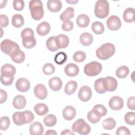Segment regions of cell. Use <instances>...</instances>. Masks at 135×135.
Masks as SVG:
<instances>
[{
    "instance_id": "1",
    "label": "cell",
    "mask_w": 135,
    "mask_h": 135,
    "mask_svg": "<svg viewBox=\"0 0 135 135\" xmlns=\"http://www.w3.org/2000/svg\"><path fill=\"white\" fill-rule=\"evenodd\" d=\"M13 122L17 126H21L32 122L34 119V115L31 111L15 112L12 116Z\"/></svg>"
},
{
    "instance_id": "2",
    "label": "cell",
    "mask_w": 135,
    "mask_h": 135,
    "mask_svg": "<svg viewBox=\"0 0 135 135\" xmlns=\"http://www.w3.org/2000/svg\"><path fill=\"white\" fill-rule=\"evenodd\" d=\"M115 50V46L113 44L106 43L97 50L96 55L99 59L106 60L114 55Z\"/></svg>"
},
{
    "instance_id": "3",
    "label": "cell",
    "mask_w": 135,
    "mask_h": 135,
    "mask_svg": "<svg viewBox=\"0 0 135 135\" xmlns=\"http://www.w3.org/2000/svg\"><path fill=\"white\" fill-rule=\"evenodd\" d=\"M28 6L32 18L36 21H38L43 18L44 10L41 1L32 0L30 1Z\"/></svg>"
},
{
    "instance_id": "4",
    "label": "cell",
    "mask_w": 135,
    "mask_h": 135,
    "mask_svg": "<svg viewBox=\"0 0 135 135\" xmlns=\"http://www.w3.org/2000/svg\"><path fill=\"white\" fill-rule=\"evenodd\" d=\"M94 14L99 18L107 17L109 13V4L107 1L99 0L96 2L94 7Z\"/></svg>"
},
{
    "instance_id": "5",
    "label": "cell",
    "mask_w": 135,
    "mask_h": 135,
    "mask_svg": "<svg viewBox=\"0 0 135 135\" xmlns=\"http://www.w3.org/2000/svg\"><path fill=\"white\" fill-rule=\"evenodd\" d=\"M72 131L81 135H86L90 132L91 127L83 119H79L72 124Z\"/></svg>"
},
{
    "instance_id": "6",
    "label": "cell",
    "mask_w": 135,
    "mask_h": 135,
    "mask_svg": "<svg viewBox=\"0 0 135 135\" xmlns=\"http://www.w3.org/2000/svg\"><path fill=\"white\" fill-rule=\"evenodd\" d=\"M102 69V66L100 63L97 61H92L84 66V72L87 76H94L100 74Z\"/></svg>"
},
{
    "instance_id": "7",
    "label": "cell",
    "mask_w": 135,
    "mask_h": 135,
    "mask_svg": "<svg viewBox=\"0 0 135 135\" xmlns=\"http://www.w3.org/2000/svg\"><path fill=\"white\" fill-rule=\"evenodd\" d=\"M20 49L18 44L8 39L3 40L1 43V51L5 54L11 55L14 52Z\"/></svg>"
},
{
    "instance_id": "8",
    "label": "cell",
    "mask_w": 135,
    "mask_h": 135,
    "mask_svg": "<svg viewBox=\"0 0 135 135\" xmlns=\"http://www.w3.org/2000/svg\"><path fill=\"white\" fill-rule=\"evenodd\" d=\"M108 28L111 31H117L121 26V22L119 17L116 15L110 16L107 21Z\"/></svg>"
},
{
    "instance_id": "9",
    "label": "cell",
    "mask_w": 135,
    "mask_h": 135,
    "mask_svg": "<svg viewBox=\"0 0 135 135\" xmlns=\"http://www.w3.org/2000/svg\"><path fill=\"white\" fill-rule=\"evenodd\" d=\"M92 91L91 88L87 85L81 87L78 92L79 99L82 102L88 101L92 97Z\"/></svg>"
},
{
    "instance_id": "10",
    "label": "cell",
    "mask_w": 135,
    "mask_h": 135,
    "mask_svg": "<svg viewBox=\"0 0 135 135\" xmlns=\"http://www.w3.org/2000/svg\"><path fill=\"white\" fill-rule=\"evenodd\" d=\"M104 88L106 91L113 92L118 86V83L115 78L112 76H107L103 78Z\"/></svg>"
},
{
    "instance_id": "11",
    "label": "cell",
    "mask_w": 135,
    "mask_h": 135,
    "mask_svg": "<svg viewBox=\"0 0 135 135\" xmlns=\"http://www.w3.org/2000/svg\"><path fill=\"white\" fill-rule=\"evenodd\" d=\"M109 106L113 110L118 111L121 110L123 107V99L118 96L112 97L109 101Z\"/></svg>"
},
{
    "instance_id": "12",
    "label": "cell",
    "mask_w": 135,
    "mask_h": 135,
    "mask_svg": "<svg viewBox=\"0 0 135 135\" xmlns=\"http://www.w3.org/2000/svg\"><path fill=\"white\" fill-rule=\"evenodd\" d=\"M34 93L38 99L44 100L47 96V90L44 85L40 83L37 84L34 87Z\"/></svg>"
},
{
    "instance_id": "13",
    "label": "cell",
    "mask_w": 135,
    "mask_h": 135,
    "mask_svg": "<svg viewBox=\"0 0 135 135\" xmlns=\"http://www.w3.org/2000/svg\"><path fill=\"white\" fill-rule=\"evenodd\" d=\"M16 89L21 92H25L28 91L30 88V81L24 78L18 79L15 83Z\"/></svg>"
},
{
    "instance_id": "14",
    "label": "cell",
    "mask_w": 135,
    "mask_h": 135,
    "mask_svg": "<svg viewBox=\"0 0 135 135\" xmlns=\"http://www.w3.org/2000/svg\"><path fill=\"white\" fill-rule=\"evenodd\" d=\"M64 72L67 76L74 77L79 74V68L76 64L70 63L65 66Z\"/></svg>"
},
{
    "instance_id": "15",
    "label": "cell",
    "mask_w": 135,
    "mask_h": 135,
    "mask_svg": "<svg viewBox=\"0 0 135 135\" xmlns=\"http://www.w3.org/2000/svg\"><path fill=\"white\" fill-rule=\"evenodd\" d=\"M76 110L72 106H66L64 108L62 111V115L63 118L68 121L73 119L76 115Z\"/></svg>"
},
{
    "instance_id": "16",
    "label": "cell",
    "mask_w": 135,
    "mask_h": 135,
    "mask_svg": "<svg viewBox=\"0 0 135 135\" xmlns=\"http://www.w3.org/2000/svg\"><path fill=\"white\" fill-rule=\"evenodd\" d=\"M29 131L31 135H42L44 132V127L40 122L36 121L31 124Z\"/></svg>"
},
{
    "instance_id": "17",
    "label": "cell",
    "mask_w": 135,
    "mask_h": 135,
    "mask_svg": "<svg viewBox=\"0 0 135 135\" xmlns=\"http://www.w3.org/2000/svg\"><path fill=\"white\" fill-rule=\"evenodd\" d=\"M55 42L59 49H64L68 46L69 38L65 34H59L55 36Z\"/></svg>"
},
{
    "instance_id": "18",
    "label": "cell",
    "mask_w": 135,
    "mask_h": 135,
    "mask_svg": "<svg viewBox=\"0 0 135 135\" xmlns=\"http://www.w3.org/2000/svg\"><path fill=\"white\" fill-rule=\"evenodd\" d=\"M36 30V32L39 35L45 36L50 32L51 26L48 22H43L37 26Z\"/></svg>"
},
{
    "instance_id": "19",
    "label": "cell",
    "mask_w": 135,
    "mask_h": 135,
    "mask_svg": "<svg viewBox=\"0 0 135 135\" xmlns=\"http://www.w3.org/2000/svg\"><path fill=\"white\" fill-rule=\"evenodd\" d=\"M26 104V98L22 95H16L13 100V105L17 109H23Z\"/></svg>"
},
{
    "instance_id": "20",
    "label": "cell",
    "mask_w": 135,
    "mask_h": 135,
    "mask_svg": "<svg viewBox=\"0 0 135 135\" xmlns=\"http://www.w3.org/2000/svg\"><path fill=\"white\" fill-rule=\"evenodd\" d=\"M62 4L59 0H49L47 2V7L48 9L52 12H57L62 8Z\"/></svg>"
},
{
    "instance_id": "21",
    "label": "cell",
    "mask_w": 135,
    "mask_h": 135,
    "mask_svg": "<svg viewBox=\"0 0 135 135\" xmlns=\"http://www.w3.org/2000/svg\"><path fill=\"white\" fill-rule=\"evenodd\" d=\"M49 85L51 89L54 91L60 90L62 86V81L58 77H53L49 81Z\"/></svg>"
},
{
    "instance_id": "22",
    "label": "cell",
    "mask_w": 135,
    "mask_h": 135,
    "mask_svg": "<svg viewBox=\"0 0 135 135\" xmlns=\"http://www.w3.org/2000/svg\"><path fill=\"white\" fill-rule=\"evenodd\" d=\"M11 59L16 63H21L23 62L25 59V54L20 49H17L10 55Z\"/></svg>"
},
{
    "instance_id": "23",
    "label": "cell",
    "mask_w": 135,
    "mask_h": 135,
    "mask_svg": "<svg viewBox=\"0 0 135 135\" xmlns=\"http://www.w3.org/2000/svg\"><path fill=\"white\" fill-rule=\"evenodd\" d=\"M16 73V69L15 66L11 64H5L2 67L1 69V74L14 76Z\"/></svg>"
},
{
    "instance_id": "24",
    "label": "cell",
    "mask_w": 135,
    "mask_h": 135,
    "mask_svg": "<svg viewBox=\"0 0 135 135\" xmlns=\"http://www.w3.org/2000/svg\"><path fill=\"white\" fill-rule=\"evenodd\" d=\"M134 9L132 7L126 8L123 14V18L127 23H132L134 21Z\"/></svg>"
},
{
    "instance_id": "25",
    "label": "cell",
    "mask_w": 135,
    "mask_h": 135,
    "mask_svg": "<svg viewBox=\"0 0 135 135\" xmlns=\"http://www.w3.org/2000/svg\"><path fill=\"white\" fill-rule=\"evenodd\" d=\"M76 22L79 27L84 28L88 26L90 23V18L87 15L82 14L77 17Z\"/></svg>"
},
{
    "instance_id": "26",
    "label": "cell",
    "mask_w": 135,
    "mask_h": 135,
    "mask_svg": "<svg viewBox=\"0 0 135 135\" xmlns=\"http://www.w3.org/2000/svg\"><path fill=\"white\" fill-rule=\"evenodd\" d=\"M93 40L92 35L88 32L83 33L80 36V42L83 46L90 45L92 43Z\"/></svg>"
},
{
    "instance_id": "27",
    "label": "cell",
    "mask_w": 135,
    "mask_h": 135,
    "mask_svg": "<svg viewBox=\"0 0 135 135\" xmlns=\"http://www.w3.org/2000/svg\"><path fill=\"white\" fill-rule=\"evenodd\" d=\"M74 9L73 7H69L60 15V20L64 22H67L70 21V20L74 17Z\"/></svg>"
},
{
    "instance_id": "28",
    "label": "cell",
    "mask_w": 135,
    "mask_h": 135,
    "mask_svg": "<svg viewBox=\"0 0 135 135\" xmlns=\"http://www.w3.org/2000/svg\"><path fill=\"white\" fill-rule=\"evenodd\" d=\"M78 88V84L74 81H70L67 82L64 88V92L66 94L71 95L73 94Z\"/></svg>"
},
{
    "instance_id": "29",
    "label": "cell",
    "mask_w": 135,
    "mask_h": 135,
    "mask_svg": "<svg viewBox=\"0 0 135 135\" xmlns=\"http://www.w3.org/2000/svg\"><path fill=\"white\" fill-rule=\"evenodd\" d=\"M34 110L37 115L41 116L45 115L49 112L47 106L45 104L42 103L36 104L34 107Z\"/></svg>"
},
{
    "instance_id": "30",
    "label": "cell",
    "mask_w": 135,
    "mask_h": 135,
    "mask_svg": "<svg viewBox=\"0 0 135 135\" xmlns=\"http://www.w3.org/2000/svg\"><path fill=\"white\" fill-rule=\"evenodd\" d=\"M24 23V20L22 15L16 14L13 16L12 18V24L14 27L20 28L23 25Z\"/></svg>"
},
{
    "instance_id": "31",
    "label": "cell",
    "mask_w": 135,
    "mask_h": 135,
    "mask_svg": "<svg viewBox=\"0 0 135 135\" xmlns=\"http://www.w3.org/2000/svg\"><path fill=\"white\" fill-rule=\"evenodd\" d=\"M22 44L24 47L26 49H31L35 46L36 41L34 38V36L27 37L22 38Z\"/></svg>"
},
{
    "instance_id": "32",
    "label": "cell",
    "mask_w": 135,
    "mask_h": 135,
    "mask_svg": "<svg viewBox=\"0 0 135 135\" xmlns=\"http://www.w3.org/2000/svg\"><path fill=\"white\" fill-rule=\"evenodd\" d=\"M92 31L97 35L102 34L104 31V27L102 23L96 21L92 23L91 25Z\"/></svg>"
},
{
    "instance_id": "33",
    "label": "cell",
    "mask_w": 135,
    "mask_h": 135,
    "mask_svg": "<svg viewBox=\"0 0 135 135\" xmlns=\"http://www.w3.org/2000/svg\"><path fill=\"white\" fill-rule=\"evenodd\" d=\"M129 73V69L128 66L123 65L118 68L116 71L115 74L116 76L120 79L126 78Z\"/></svg>"
},
{
    "instance_id": "34",
    "label": "cell",
    "mask_w": 135,
    "mask_h": 135,
    "mask_svg": "<svg viewBox=\"0 0 135 135\" xmlns=\"http://www.w3.org/2000/svg\"><path fill=\"white\" fill-rule=\"evenodd\" d=\"M43 122L45 126L47 127H53L57 122V119L53 114H48L44 118Z\"/></svg>"
},
{
    "instance_id": "35",
    "label": "cell",
    "mask_w": 135,
    "mask_h": 135,
    "mask_svg": "<svg viewBox=\"0 0 135 135\" xmlns=\"http://www.w3.org/2000/svg\"><path fill=\"white\" fill-rule=\"evenodd\" d=\"M116 126V121L112 118H108L103 120L102 122L103 128L107 130L114 129Z\"/></svg>"
},
{
    "instance_id": "36",
    "label": "cell",
    "mask_w": 135,
    "mask_h": 135,
    "mask_svg": "<svg viewBox=\"0 0 135 135\" xmlns=\"http://www.w3.org/2000/svg\"><path fill=\"white\" fill-rule=\"evenodd\" d=\"M103 78H99L95 80L94 84V87L95 91L99 93V94H103L106 91L104 88L103 85Z\"/></svg>"
},
{
    "instance_id": "37",
    "label": "cell",
    "mask_w": 135,
    "mask_h": 135,
    "mask_svg": "<svg viewBox=\"0 0 135 135\" xmlns=\"http://www.w3.org/2000/svg\"><path fill=\"white\" fill-rule=\"evenodd\" d=\"M46 45L47 49L51 52H55L59 49L56 44L55 36L50 37L46 41Z\"/></svg>"
},
{
    "instance_id": "38",
    "label": "cell",
    "mask_w": 135,
    "mask_h": 135,
    "mask_svg": "<svg viewBox=\"0 0 135 135\" xmlns=\"http://www.w3.org/2000/svg\"><path fill=\"white\" fill-rule=\"evenodd\" d=\"M100 116L93 109L90 111L87 114L88 120L92 123H97L101 119Z\"/></svg>"
},
{
    "instance_id": "39",
    "label": "cell",
    "mask_w": 135,
    "mask_h": 135,
    "mask_svg": "<svg viewBox=\"0 0 135 135\" xmlns=\"http://www.w3.org/2000/svg\"><path fill=\"white\" fill-rule=\"evenodd\" d=\"M67 58V55L65 53L60 52L55 55L54 62L58 65H62L66 61Z\"/></svg>"
},
{
    "instance_id": "40",
    "label": "cell",
    "mask_w": 135,
    "mask_h": 135,
    "mask_svg": "<svg viewBox=\"0 0 135 135\" xmlns=\"http://www.w3.org/2000/svg\"><path fill=\"white\" fill-rule=\"evenodd\" d=\"M86 59L85 53L81 51L75 52L73 55V59L76 62H82Z\"/></svg>"
},
{
    "instance_id": "41",
    "label": "cell",
    "mask_w": 135,
    "mask_h": 135,
    "mask_svg": "<svg viewBox=\"0 0 135 135\" xmlns=\"http://www.w3.org/2000/svg\"><path fill=\"white\" fill-rule=\"evenodd\" d=\"M93 109L101 117H103L107 113V109L102 104H96L94 106Z\"/></svg>"
},
{
    "instance_id": "42",
    "label": "cell",
    "mask_w": 135,
    "mask_h": 135,
    "mask_svg": "<svg viewBox=\"0 0 135 135\" xmlns=\"http://www.w3.org/2000/svg\"><path fill=\"white\" fill-rule=\"evenodd\" d=\"M10 126V120L8 117L4 116L1 118L0 129L2 131L6 130Z\"/></svg>"
},
{
    "instance_id": "43",
    "label": "cell",
    "mask_w": 135,
    "mask_h": 135,
    "mask_svg": "<svg viewBox=\"0 0 135 135\" xmlns=\"http://www.w3.org/2000/svg\"><path fill=\"white\" fill-rule=\"evenodd\" d=\"M14 79V76L1 74V82L4 85L8 86L12 84Z\"/></svg>"
},
{
    "instance_id": "44",
    "label": "cell",
    "mask_w": 135,
    "mask_h": 135,
    "mask_svg": "<svg viewBox=\"0 0 135 135\" xmlns=\"http://www.w3.org/2000/svg\"><path fill=\"white\" fill-rule=\"evenodd\" d=\"M126 122L129 125L135 124V113L134 112H128L124 115Z\"/></svg>"
},
{
    "instance_id": "45",
    "label": "cell",
    "mask_w": 135,
    "mask_h": 135,
    "mask_svg": "<svg viewBox=\"0 0 135 135\" xmlns=\"http://www.w3.org/2000/svg\"><path fill=\"white\" fill-rule=\"evenodd\" d=\"M42 70L45 75H49L52 74L55 72V67L52 64L48 63L44 65Z\"/></svg>"
},
{
    "instance_id": "46",
    "label": "cell",
    "mask_w": 135,
    "mask_h": 135,
    "mask_svg": "<svg viewBox=\"0 0 135 135\" xmlns=\"http://www.w3.org/2000/svg\"><path fill=\"white\" fill-rule=\"evenodd\" d=\"M13 6L14 9L21 11L24 8V2L23 0H14L13 2Z\"/></svg>"
},
{
    "instance_id": "47",
    "label": "cell",
    "mask_w": 135,
    "mask_h": 135,
    "mask_svg": "<svg viewBox=\"0 0 135 135\" xmlns=\"http://www.w3.org/2000/svg\"><path fill=\"white\" fill-rule=\"evenodd\" d=\"M21 37L22 38L30 37V36H34V33L33 30L31 28L27 27L24 28L21 32Z\"/></svg>"
},
{
    "instance_id": "48",
    "label": "cell",
    "mask_w": 135,
    "mask_h": 135,
    "mask_svg": "<svg viewBox=\"0 0 135 135\" xmlns=\"http://www.w3.org/2000/svg\"><path fill=\"white\" fill-rule=\"evenodd\" d=\"M130 132L129 129L124 126H121L118 128L116 131L117 135H129Z\"/></svg>"
},
{
    "instance_id": "49",
    "label": "cell",
    "mask_w": 135,
    "mask_h": 135,
    "mask_svg": "<svg viewBox=\"0 0 135 135\" xmlns=\"http://www.w3.org/2000/svg\"><path fill=\"white\" fill-rule=\"evenodd\" d=\"M74 27L73 23L70 21L64 22L62 24V29L64 31H71Z\"/></svg>"
},
{
    "instance_id": "50",
    "label": "cell",
    "mask_w": 135,
    "mask_h": 135,
    "mask_svg": "<svg viewBox=\"0 0 135 135\" xmlns=\"http://www.w3.org/2000/svg\"><path fill=\"white\" fill-rule=\"evenodd\" d=\"M0 21H1V27H5L7 26L9 24V20L8 17L4 14L0 15Z\"/></svg>"
},
{
    "instance_id": "51",
    "label": "cell",
    "mask_w": 135,
    "mask_h": 135,
    "mask_svg": "<svg viewBox=\"0 0 135 135\" xmlns=\"http://www.w3.org/2000/svg\"><path fill=\"white\" fill-rule=\"evenodd\" d=\"M135 99L134 97H131L128 98L127 101V106L129 109L134 110H135V104H134Z\"/></svg>"
},
{
    "instance_id": "52",
    "label": "cell",
    "mask_w": 135,
    "mask_h": 135,
    "mask_svg": "<svg viewBox=\"0 0 135 135\" xmlns=\"http://www.w3.org/2000/svg\"><path fill=\"white\" fill-rule=\"evenodd\" d=\"M0 94H1L0 103L2 104L6 101L7 98V94L6 92L2 89L0 90Z\"/></svg>"
},
{
    "instance_id": "53",
    "label": "cell",
    "mask_w": 135,
    "mask_h": 135,
    "mask_svg": "<svg viewBox=\"0 0 135 135\" xmlns=\"http://www.w3.org/2000/svg\"><path fill=\"white\" fill-rule=\"evenodd\" d=\"M61 134L62 135H64V134H70V135H74V133L72 131H70L69 129H65L64 130H63L62 131V132L61 133Z\"/></svg>"
},
{
    "instance_id": "54",
    "label": "cell",
    "mask_w": 135,
    "mask_h": 135,
    "mask_svg": "<svg viewBox=\"0 0 135 135\" xmlns=\"http://www.w3.org/2000/svg\"><path fill=\"white\" fill-rule=\"evenodd\" d=\"M45 135H56L57 132L54 130H48L45 133Z\"/></svg>"
},
{
    "instance_id": "55",
    "label": "cell",
    "mask_w": 135,
    "mask_h": 135,
    "mask_svg": "<svg viewBox=\"0 0 135 135\" xmlns=\"http://www.w3.org/2000/svg\"><path fill=\"white\" fill-rule=\"evenodd\" d=\"M7 3V1H1L0 2V7L1 8H3L5 6L6 4Z\"/></svg>"
},
{
    "instance_id": "56",
    "label": "cell",
    "mask_w": 135,
    "mask_h": 135,
    "mask_svg": "<svg viewBox=\"0 0 135 135\" xmlns=\"http://www.w3.org/2000/svg\"><path fill=\"white\" fill-rule=\"evenodd\" d=\"M66 2L68 3H69V4H75L76 3H77L78 2V1H75V0H73V1H66Z\"/></svg>"
}]
</instances>
